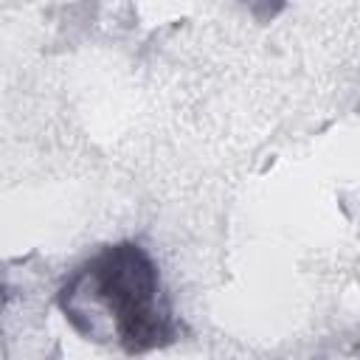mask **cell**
I'll return each instance as SVG.
<instances>
[{
  "instance_id": "obj_1",
  "label": "cell",
  "mask_w": 360,
  "mask_h": 360,
  "mask_svg": "<svg viewBox=\"0 0 360 360\" xmlns=\"http://www.w3.org/2000/svg\"><path fill=\"white\" fill-rule=\"evenodd\" d=\"M56 301L84 340L115 343L127 354L163 349L180 335L160 273L135 242L101 248L76 267Z\"/></svg>"
}]
</instances>
